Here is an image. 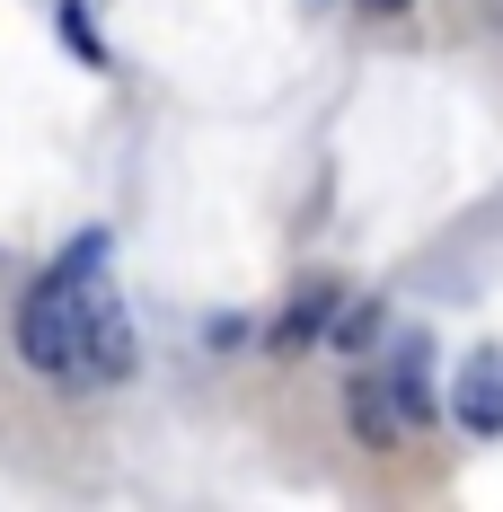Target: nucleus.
<instances>
[{"instance_id": "nucleus-1", "label": "nucleus", "mask_w": 503, "mask_h": 512, "mask_svg": "<svg viewBox=\"0 0 503 512\" xmlns=\"http://www.w3.org/2000/svg\"><path fill=\"white\" fill-rule=\"evenodd\" d=\"M106 256V230H80L62 265H45L36 283H27V301H18V354L27 371H45L62 389H89V354H80V265H98Z\"/></svg>"}, {"instance_id": "nucleus-2", "label": "nucleus", "mask_w": 503, "mask_h": 512, "mask_svg": "<svg viewBox=\"0 0 503 512\" xmlns=\"http://www.w3.org/2000/svg\"><path fill=\"white\" fill-rule=\"evenodd\" d=\"M80 354H89V380H133V327L106 283V256L80 265Z\"/></svg>"}, {"instance_id": "nucleus-3", "label": "nucleus", "mask_w": 503, "mask_h": 512, "mask_svg": "<svg viewBox=\"0 0 503 512\" xmlns=\"http://www.w3.org/2000/svg\"><path fill=\"white\" fill-rule=\"evenodd\" d=\"M424 371H433V345H424V336H398L389 389H398V415H406V424H433V415H442V398H433V380H424Z\"/></svg>"}, {"instance_id": "nucleus-4", "label": "nucleus", "mask_w": 503, "mask_h": 512, "mask_svg": "<svg viewBox=\"0 0 503 512\" xmlns=\"http://www.w3.org/2000/svg\"><path fill=\"white\" fill-rule=\"evenodd\" d=\"M451 415L468 424V433H503V362H495V354H477L468 371H459Z\"/></svg>"}, {"instance_id": "nucleus-5", "label": "nucleus", "mask_w": 503, "mask_h": 512, "mask_svg": "<svg viewBox=\"0 0 503 512\" xmlns=\"http://www.w3.org/2000/svg\"><path fill=\"white\" fill-rule=\"evenodd\" d=\"M345 415H353V433H362L371 451H398V424H406V415L380 398V380H353V389H345Z\"/></svg>"}, {"instance_id": "nucleus-6", "label": "nucleus", "mask_w": 503, "mask_h": 512, "mask_svg": "<svg viewBox=\"0 0 503 512\" xmlns=\"http://www.w3.org/2000/svg\"><path fill=\"white\" fill-rule=\"evenodd\" d=\"M327 318H336V283H301V301H292V318L274 327V345L292 354V345H309V336H327Z\"/></svg>"}, {"instance_id": "nucleus-7", "label": "nucleus", "mask_w": 503, "mask_h": 512, "mask_svg": "<svg viewBox=\"0 0 503 512\" xmlns=\"http://www.w3.org/2000/svg\"><path fill=\"white\" fill-rule=\"evenodd\" d=\"M371 336H380V301H353L345 327H336V345H371Z\"/></svg>"}, {"instance_id": "nucleus-8", "label": "nucleus", "mask_w": 503, "mask_h": 512, "mask_svg": "<svg viewBox=\"0 0 503 512\" xmlns=\"http://www.w3.org/2000/svg\"><path fill=\"white\" fill-rule=\"evenodd\" d=\"M62 36H71V45H80V53H89V62H98V36L80 27V0H62Z\"/></svg>"}, {"instance_id": "nucleus-9", "label": "nucleus", "mask_w": 503, "mask_h": 512, "mask_svg": "<svg viewBox=\"0 0 503 512\" xmlns=\"http://www.w3.org/2000/svg\"><path fill=\"white\" fill-rule=\"evenodd\" d=\"M362 9H406V0H362Z\"/></svg>"}]
</instances>
